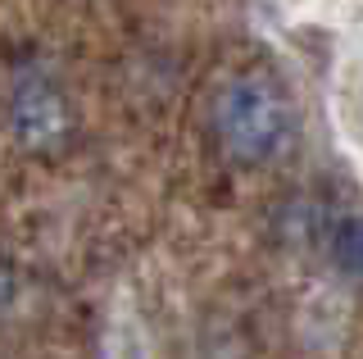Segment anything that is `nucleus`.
Returning <instances> with one entry per match:
<instances>
[{
	"label": "nucleus",
	"mask_w": 363,
	"mask_h": 359,
	"mask_svg": "<svg viewBox=\"0 0 363 359\" xmlns=\"http://www.w3.org/2000/svg\"><path fill=\"white\" fill-rule=\"evenodd\" d=\"M223 145L236 160H268L281 150L291 128V109L268 77H236L213 109Z\"/></svg>",
	"instance_id": "f257e3e1"
},
{
	"label": "nucleus",
	"mask_w": 363,
	"mask_h": 359,
	"mask_svg": "<svg viewBox=\"0 0 363 359\" xmlns=\"http://www.w3.org/2000/svg\"><path fill=\"white\" fill-rule=\"evenodd\" d=\"M332 260L345 273L363 277V219H340L332 232Z\"/></svg>",
	"instance_id": "7ed1b4c3"
},
{
	"label": "nucleus",
	"mask_w": 363,
	"mask_h": 359,
	"mask_svg": "<svg viewBox=\"0 0 363 359\" xmlns=\"http://www.w3.org/2000/svg\"><path fill=\"white\" fill-rule=\"evenodd\" d=\"M9 123H14L18 145H28V150H50V145H60V137L68 132V105L50 82L32 77V82H23L14 92Z\"/></svg>",
	"instance_id": "f03ea898"
}]
</instances>
